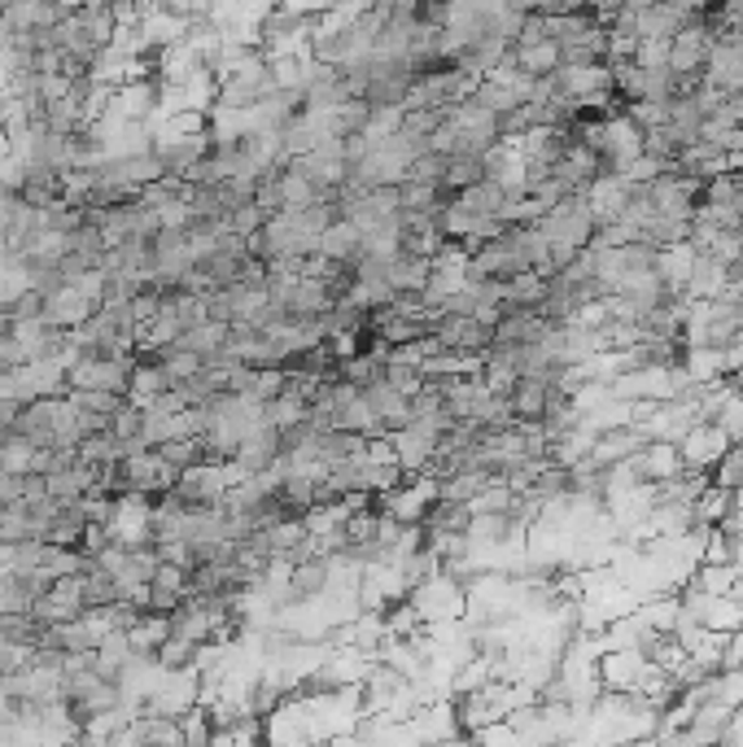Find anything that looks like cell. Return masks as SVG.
I'll return each mask as SVG.
<instances>
[{"label":"cell","instance_id":"cell-24","mask_svg":"<svg viewBox=\"0 0 743 747\" xmlns=\"http://www.w3.org/2000/svg\"><path fill=\"white\" fill-rule=\"evenodd\" d=\"M66 398L84 411H97V415H114L127 402V394H118V389H66Z\"/></svg>","mask_w":743,"mask_h":747},{"label":"cell","instance_id":"cell-17","mask_svg":"<svg viewBox=\"0 0 743 747\" xmlns=\"http://www.w3.org/2000/svg\"><path fill=\"white\" fill-rule=\"evenodd\" d=\"M398 193H402V215H437L446 206V193L433 180H398Z\"/></svg>","mask_w":743,"mask_h":747},{"label":"cell","instance_id":"cell-18","mask_svg":"<svg viewBox=\"0 0 743 747\" xmlns=\"http://www.w3.org/2000/svg\"><path fill=\"white\" fill-rule=\"evenodd\" d=\"M154 660H158L163 673L184 678V673H193V665H197V643H193V639H180V634H167V639L158 643Z\"/></svg>","mask_w":743,"mask_h":747},{"label":"cell","instance_id":"cell-22","mask_svg":"<svg viewBox=\"0 0 743 747\" xmlns=\"http://www.w3.org/2000/svg\"><path fill=\"white\" fill-rule=\"evenodd\" d=\"M708 481L713 486H726V490H739L743 486V446H726V451L708 464Z\"/></svg>","mask_w":743,"mask_h":747},{"label":"cell","instance_id":"cell-12","mask_svg":"<svg viewBox=\"0 0 743 747\" xmlns=\"http://www.w3.org/2000/svg\"><path fill=\"white\" fill-rule=\"evenodd\" d=\"M316 254H324V258H346V262H359L363 258V232L350 223V219H337L333 228H324L320 232V241H316Z\"/></svg>","mask_w":743,"mask_h":747},{"label":"cell","instance_id":"cell-27","mask_svg":"<svg viewBox=\"0 0 743 747\" xmlns=\"http://www.w3.org/2000/svg\"><path fill=\"white\" fill-rule=\"evenodd\" d=\"M635 66H643V70H665V66H669V40H639V44H635Z\"/></svg>","mask_w":743,"mask_h":747},{"label":"cell","instance_id":"cell-2","mask_svg":"<svg viewBox=\"0 0 743 747\" xmlns=\"http://www.w3.org/2000/svg\"><path fill=\"white\" fill-rule=\"evenodd\" d=\"M433 337H437V346H441V350L482 355V350L495 342V329H490V324H482L477 315H437Z\"/></svg>","mask_w":743,"mask_h":747},{"label":"cell","instance_id":"cell-8","mask_svg":"<svg viewBox=\"0 0 743 747\" xmlns=\"http://www.w3.org/2000/svg\"><path fill=\"white\" fill-rule=\"evenodd\" d=\"M730 280V267L721 258H713L708 249H695L691 254V271H687V293L691 297H717Z\"/></svg>","mask_w":743,"mask_h":747},{"label":"cell","instance_id":"cell-3","mask_svg":"<svg viewBox=\"0 0 743 747\" xmlns=\"http://www.w3.org/2000/svg\"><path fill=\"white\" fill-rule=\"evenodd\" d=\"M333 585V559L329 555H307L284 568V590H289V604H307L320 600V594Z\"/></svg>","mask_w":743,"mask_h":747},{"label":"cell","instance_id":"cell-29","mask_svg":"<svg viewBox=\"0 0 743 747\" xmlns=\"http://www.w3.org/2000/svg\"><path fill=\"white\" fill-rule=\"evenodd\" d=\"M626 5H635V10H648V5H656V0H626Z\"/></svg>","mask_w":743,"mask_h":747},{"label":"cell","instance_id":"cell-20","mask_svg":"<svg viewBox=\"0 0 743 747\" xmlns=\"http://www.w3.org/2000/svg\"><path fill=\"white\" fill-rule=\"evenodd\" d=\"M456 202H464L469 210H477V215H499L503 210V202H508V184H499V180H482V184H473V189H464Z\"/></svg>","mask_w":743,"mask_h":747},{"label":"cell","instance_id":"cell-11","mask_svg":"<svg viewBox=\"0 0 743 747\" xmlns=\"http://www.w3.org/2000/svg\"><path fill=\"white\" fill-rule=\"evenodd\" d=\"M678 167L687 171V176H700V180H713V176H721V171H730V154L721 144H713V140H695V144H687L682 154H678Z\"/></svg>","mask_w":743,"mask_h":747},{"label":"cell","instance_id":"cell-23","mask_svg":"<svg viewBox=\"0 0 743 747\" xmlns=\"http://www.w3.org/2000/svg\"><path fill=\"white\" fill-rule=\"evenodd\" d=\"M739 564H700V572H695V590H704V594H730L734 590V581H739Z\"/></svg>","mask_w":743,"mask_h":747},{"label":"cell","instance_id":"cell-14","mask_svg":"<svg viewBox=\"0 0 743 747\" xmlns=\"http://www.w3.org/2000/svg\"><path fill=\"white\" fill-rule=\"evenodd\" d=\"M482 180H486L482 154H451V158H446V171H441V193L446 197H460L464 189H473Z\"/></svg>","mask_w":743,"mask_h":747},{"label":"cell","instance_id":"cell-13","mask_svg":"<svg viewBox=\"0 0 743 747\" xmlns=\"http://www.w3.org/2000/svg\"><path fill=\"white\" fill-rule=\"evenodd\" d=\"M542 333H547V320L538 311H508L495 324V346H529V342H542Z\"/></svg>","mask_w":743,"mask_h":747},{"label":"cell","instance_id":"cell-4","mask_svg":"<svg viewBox=\"0 0 743 747\" xmlns=\"http://www.w3.org/2000/svg\"><path fill=\"white\" fill-rule=\"evenodd\" d=\"M687 0H656V5L639 10V40H674L687 27Z\"/></svg>","mask_w":743,"mask_h":747},{"label":"cell","instance_id":"cell-25","mask_svg":"<svg viewBox=\"0 0 743 747\" xmlns=\"http://www.w3.org/2000/svg\"><path fill=\"white\" fill-rule=\"evenodd\" d=\"M223 223H228L236 236H249V232H258V228L267 223V210H262L258 202H245V206L228 210V215H223Z\"/></svg>","mask_w":743,"mask_h":747},{"label":"cell","instance_id":"cell-21","mask_svg":"<svg viewBox=\"0 0 743 747\" xmlns=\"http://www.w3.org/2000/svg\"><path fill=\"white\" fill-rule=\"evenodd\" d=\"M307 411H311V402L289 398V394H276V398L262 402L258 420H267V424H276V428H289V424H297V420H307Z\"/></svg>","mask_w":743,"mask_h":747},{"label":"cell","instance_id":"cell-15","mask_svg":"<svg viewBox=\"0 0 743 747\" xmlns=\"http://www.w3.org/2000/svg\"><path fill=\"white\" fill-rule=\"evenodd\" d=\"M503 297H508V311H542L547 302V275L542 271H521L512 280H503Z\"/></svg>","mask_w":743,"mask_h":747},{"label":"cell","instance_id":"cell-28","mask_svg":"<svg viewBox=\"0 0 743 747\" xmlns=\"http://www.w3.org/2000/svg\"><path fill=\"white\" fill-rule=\"evenodd\" d=\"M49 499V477L44 473H23V503H40Z\"/></svg>","mask_w":743,"mask_h":747},{"label":"cell","instance_id":"cell-26","mask_svg":"<svg viewBox=\"0 0 743 747\" xmlns=\"http://www.w3.org/2000/svg\"><path fill=\"white\" fill-rule=\"evenodd\" d=\"M512 507V490L503 481H490L477 499H473V516H490V512H508Z\"/></svg>","mask_w":743,"mask_h":747},{"label":"cell","instance_id":"cell-16","mask_svg":"<svg viewBox=\"0 0 743 747\" xmlns=\"http://www.w3.org/2000/svg\"><path fill=\"white\" fill-rule=\"evenodd\" d=\"M512 57H516V70L542 79L560 66V44L555 40H534V44H512Z\"/></svg>","mask_w":743,"mask_h":747},{"label":"cell","instance_id":"cell-9","mask_svg":"<svg viewBox=\"0 0 743 747\" xmlns=\"http://www.w3.org/2000/svg\"><path fill=\"white\" fill-rule=\"evenodd\" d=\"M363 398L372 402V411H376V420H381L385 428H402V424H411V398H407L398 385L376 381V385H368V389H363Z\"/></svg>","mask_w":743,"mask_h":747},{"label":"cell","instance_id":"cell-7","mask_svg":"<svg viewBox=\"0 0 743 747\" xmlns=\"http://www.w3.org/2000/svg\"><path fill=\"white\" fill-rule=\"evenodd\" d=\"M420 525L428 533H469L473 529V503H456V499H428Z\"/></svg>","mask_w":743,"mask_h":747},{"label":"cell","instance_id":"cell-30","mask_svg":"<svg viewBox=\"0 0 743 747\" xmlns=\"http://www.w3.org/2000/svg\"><path fill=\"white\" fill-rule=\"evenodd\" d=\"M433 5H451V0H433Z\"/></svg>","mask_w":743,"mask_h":747},{"label":"cell","instance_id":"cell-6","mask_svg":"<svg viewBox=\"0 0 743 747\" xmlns=\"http://www.w3.org/2000/svg\"><path fill=\"white\" fill-rule=\"evenodd\" d=\"M131 660H136V652H131L127 630H105L101 643H97V673L105 682H123L127 669H131Z\"/></svg>","mask_w":743,"mask_h":747},{"label":"cell","instance_id":"cell-1","mask_svg":"<svg viewBox=\"0 0 743 747\" xmlns=\"http://www.w3.org/2000/svg\"><path fill=\"white\" fill-rule=\"evenodd\" d=\"M538 228H542V236L551 241V245H577V249H586L590 245V236H594V228H600V219H594V210H590V197L586 193H568V197H560L555 206H547L542 210V219H534Z\"/></svg>","mask_w":743,"mask_h":747},{"label":"cell","instance_id":"cell-19","mask_svg":"<svg viewBox=\"0 0 743 747\" xmlns=\"http://www.w3.org/2000/svg\"><path fill=\"white\" fill-rule=\"evenodd\" d=\"M202 368H206V355H202V350H189V346H180V342L163 350V372H167V381H171V385L193 381Z\"/></svg>","mask_w":743,"mask_h":747},{"label":"cell","instance_id":"cell-10","mask_svg":"<svg viewBox=\"0 0 743 747\" xmlns=\"http://www.w3.org/2000/svg\"><path fill=\"white\" fill-rule=\"evenodd\" d=\"M385 363H389V346L350 350V355L342 359V381H350L355 389H368V385L385 381Z\"/></svg>","mask_w":743,"mask_h":747},{"label":"cell","instance_id":"cell-5","mask_svg":"<svg viewBox=\"0 0 743 747\" xmlns=\"http://www.w3.org/2000/svg\"><path fill=\"white\" fill-rule=\"evenodd\" d=\"M547 402H551V385H547V381H538V376H516V385H512V394H508V407H512V420H516V424H542Z\"/></svg>","mask_w":743,"mask_h":747}]
</instances>
